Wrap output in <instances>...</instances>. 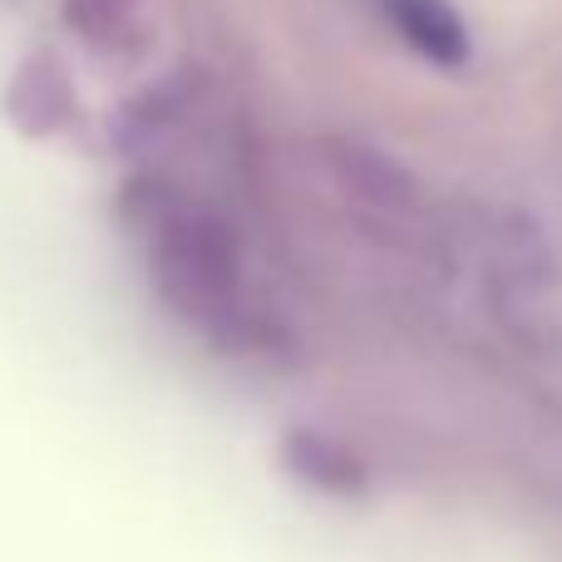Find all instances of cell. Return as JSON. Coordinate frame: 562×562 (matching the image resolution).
I'll return each mask as SVG.
<instances>
[{
  "instance_id": "6da1fadb",
  "label": "cell",
  "mask_w": 562,
  "mask_h": 562,
  "mask_svg": "<svg viewBox=\"0 0 562 562\" xmlns=\"http://www.w3.org/2000/svg\"><path fill=\"white\" fill-rule=\"evenodd\" d=\"M154 272L168 301H178L188 316H217L237 296V243L217 217L168 207L154 243Z\"/></svg>"
},
{
  "instance_id": "7a4b0ae2",
  "label": "cell",
  "mask_w": 562,
  "mask_h": 562,
  "mask_svg": "<svg viewBox=\"0 0 562 562\" xmlns=\"http://www.w3.org/2000/svg\"><path fill=\"white\" fill-rule=\"evenodd\" d=\"M380 5H385L390 25L400 30V40L419 49L429 65L459 69L469 59V30L449 0H380Z\"/></svg>"
},
{
  "instance_id": "3957f363",
  "label": "cell",
  "mask_w": 562,
  "mask_h": 562,
  "mask_svg": "<svg viewBox=\"0 0 562 562\" xmlns=\"http://www.w3.org/2000/svg\"><path fill=\"white\" fill-rule=\"evenodd\" d=\"M336 168H340L350 193L366 198V203H375V207H409L415 203V178H409L400 164H390L380 148L336 144Z\"/></svg>"
},
{
  "instance_id": "277c9868",
  "label": "cell",
  "mask_w": 562,
  "mask_h": 562,
  "mask_svg": "<svg viewBox=\"0 0 562 562\" xmlns=\"http://www.w3.org/2000/svg\"><path fill=\"white\" fill-rule=\"evenodd\" d=\"M15 89H30V104H15V109H10V119H20L25 109H40V114H35V128H30V134H49L55 124H65V114H69V89H65V75H59L55 59H35V65H30L25 75L15 79Z\"/></svg>"
},
{
  "instance_id": "5b68a950",
  "label": "cell",
  "mask_w": 562,
  "mask_h": 562,
  "mask_svg": "<svg viewBox=\"0 0 562 562\" xmlns=\"http://www.w3.org/2000/svg\"><path fill=\"white\" fill-rule=\"evenodd\" d=\"M134 5L138 0H69V20L89 40H99V35H119L128 25V15H134Z\"/></svg>"
}]
</instances>
